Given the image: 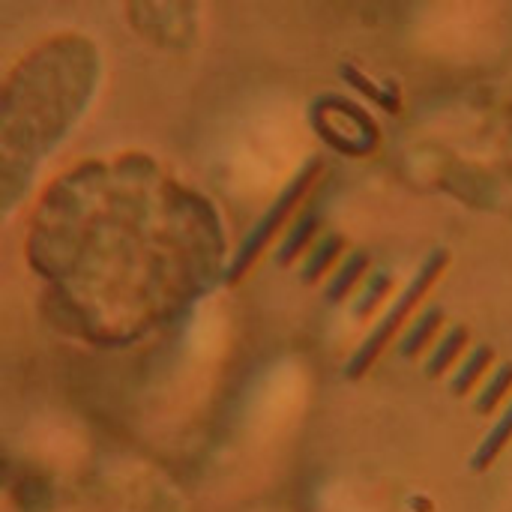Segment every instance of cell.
<instances>
[{"label": "cell", "instance_id": "cell-1", "mask_svg": "<svg viewBox=\"0 0 512 512\" xmlns=\"http://www.w3.org/2000/svg\"><path fill=\"white\" fill-rule=\"evenodd\" d=\"M447 264H450V252L447 249H432L429 252V258L423 261V267L417 270V276L408 282V288L399 294V300L390 306V312L378 321V327L366 336V342L357 348V354L348 360V366H345V375L351 378V381H357V378H363L369 369H372V363L384 354V348H387V342L405 327V321H408V315L414 312V306L432 291V285L438 282V276L447 270Z\"/></svg>", "mask_w": 512, "mask_h": 512}, {"label": "cell", "instance_id": "cell-2", "mask_svg": "<svg viewBox=\"0 0 512 512\" xmlns=\"http://www.w3.org/2000/svg\"><path fill=\"white\" fill-rule=\"evenodd\" d=\"M318 168H321V162L318 159H309L300 171H297V177L282 189V195L273 201V207L255 222V228L249 231V237L240 243V249H237V258H234V264H231V270H228V282L234 285V282H240L246 273H249V267L255 264V258L264 252V246L282 231V225H285V219L294 213V207L300 204V198L309 192V186H312V180H315V174H318Z\"/></svg>", "mask_w": 512, "mask_h": 512}, {"label": "cell", "instance_id": "cell-3", "mask_svg": "<svg viewBox=\"0 0 512 512\" xmlns=\"http://www.w3.org/2000/svg\"><path fill=\"white\" fill-rule=\"evenodd\" d=\"M441 324H444V309H441V306H426V309L414 318V324L405 330V336L399 339V354H402L405 360L420 357V354L435 342Z\"/></svg>", "mask_w": 512, "mask_h": 512}, {"label": "cell", "instance_id": "cell-4", "mask_svg": "<svg viewBox=\"0 0 512 512\" xmlns=\"http://www.w3.org/2000/svg\"><path fill=\"white\" fill-rule=\"evenodd\" d=\"M342 249H345V240H342L339 234H324V237L309 249V255L303 258V264H300V270H297L300 282H303V285L321 282V279L327 276V270L336 267V258L342 255Z\"/></svg>", "mask_w": 512, "mask_h": 512}, {"label": "cell", "instance_id": "cell-5", "mask_svg": "<svg viewBox=\"0 0 512 512\" xmlns=\"http://www.w3.org/2000/svg\"><path fill=\"white\" fill-rule=\"evenodd\" d=\"M465 348H468V330H465L462 324H453V327L438 339V345L432 348V354H429V360H426V375H429V378H444V375L462 360Z\"/></svg>", "mask_w": 512, "mask_h": 512}, {"label": "cell", "instance_id": "cell-6", "mask_svg": "<svg viewBox=\"0 0 512 512\" xmlns=\"http://www.w3.org/2000/svg\"><path fill=\"white\" fill-rule=\"evenodd\" d=\"M318 225H321V210H306L297 222H294V228L288 231V237L279 243V249H276V264L279 267H288L291 261H297L309 246H315L312 240H315V234H318Z\"/></svg>", "mask_w": 512, "mask_h": 512}, {"label": "cell", "instance_id": "cell-7", "mask_svg": "<svg viewBox=\"0 0 512 512\" xmlns=\"http://www.w3.org/2000/svg\"><path fill=\"white\" fill-rule=\"evenodd\" d=\"M512 441V402L507 405V411L501 414V420L489 429V435L480 441V447L471 456V471L483 474L495 465V459L507 450V444Z\"/></svg>", "mask_w": 512, "mask_h": 512}, {"label": "cell", "instance_id": "cell-8", "mask_svg": "<svg viewBox=\"0 0 512 512\" xmlns=\"http://www.w3.org/2000/svg\"><path fill=\"white\" fill-rule=\"evenodd\" d=\"M492 360H495V351H492L489 345H477V348L459 363V369L453 372V378H450V393L459 396V399L471 396V390H474V387L480 384V378L489 372Z\"/></svg>", "mask_w": 512, "mask_h": 512}, {"label": "cell", "instance_id": "cell-9", "mask_svg": "<svg viewBox=\"0 0 512 512\" xmlns=\"http://www.w3.org/2000/svg\"><path fill=\"white\" fill-rule=\"evenodd\" d=\"M366 267H369V255H366V252H354V255H348V258L336 267L333 279L327 282V288H324V300H327V303H342V300H345V297L360 285V279H363Z\"/></svg>", "mask_w": 512, "mask_h": 512}, {"label": "cell", "instance_id": "cell-10", "mask_svg": "<svg viewBox=\"0 0 512 512\" xmlns=\"http://www.w3.org/2000/svg\"><path fill=\"white\" fill-rule=\"evenodd\" d=\"M393 291V276L387 270H378L366 279V285L360 288V294L354 297V306H351V318L357 321H366L378 312V306L387 300V294Z\"/></svg>", "mask_w": 512, "mask_h": 512}, {"label": "cell", "instance_id": "cell-11", "mask_svg": "<svg viewBox=\"0 0 512 512\" xmlns=\"http://www.w3.org/2000/svg\"><path fill=\"white\" fill-rule=\"evenodd\" d=\"M512 390V363H504L492 378H486V384L480 387L477 399H474V411L477 414H495L501 408V402L507 399Z\"/></svg>", "mask_w": 512, "mask_h": 512}]
</instances>
